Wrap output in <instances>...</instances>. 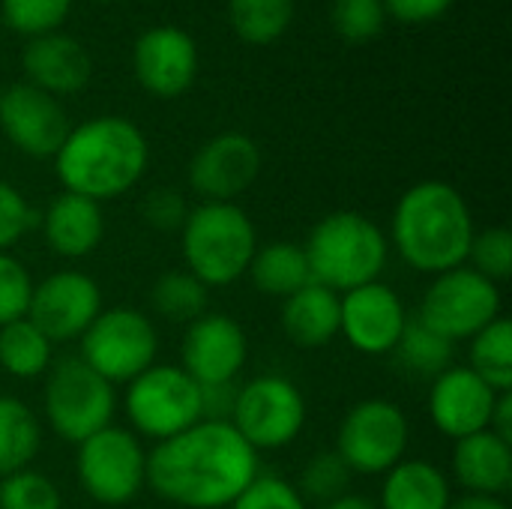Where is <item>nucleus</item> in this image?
<instances>
[{"label":"nucleus","mask_w":512,"mask_h":509,"mask_svg":"<svg viewBox=\"0 0 512 509\" xmlns=\"http://www.w3.org/2000/svg\"><path fill=\"white\" fill-rule=\"evenodd\" d=\"M297 12V0H228L231 30L246 45L279 42Z\"/></svg>","instance_id":"nucleus-28"},{"label":"nucleus","mask_w":512,"mask_h":509,"mask_svg":"<svg viewBox=\"0 0 512 509\" xmlns=\"http://www.w3.org/2000/svg\"><path fill=\"white\" fill-rule=\"evenodd\" d=\"M330 24L336 36L345 39L348 45H366L378 39L387 27L384 0H333Z\"/></svg>","instance_id":"nucleus-33"},{"label":"nucleus","mask_w":512,"mask_h":509,"mask_svg":"<svg viewBox=\"0 0 512 509\" xmlns=\"http://www.w3.org/2000/svg\"><path fill=\"white\" fill-rule=\"evenodd\" d=\"M303 252L312 282L336 294H348L381 279L390 261V240L369 216L357 210H336L315 222Z\"/></svg>","instance_id":"nucleus-4"},{"label":"nucleus","mask_w":512,"mask_h":509,"mask_svg":"<svg viewBox=\"0 0 512 509\" xmlns=\"http://www.w3.org/2000/svg\"><path fill=\"white\" fill-rule=\"evenodd\" d=\"M228 509H309V504L285 477L258 474Z\"/></svg>","instance_id":"nucleus-38"},{"label":"nucleus","mask_w":512,"mask_h":509,"mask_svg":"<svg viewBox=\"0 0 512 509\" xmlns=\"http://www.w3.org/2000/svg\"><path fill=\"white\" fill-rule=\"evenodd\" d=\"M186 270L207 288H228L246 276L258 249L249 213L231 201H201L189 207L180 228Z\"/></svg>","instance_id":"nucleus-5"},{"label":"nucleus","mask_w":512,"mask_h":509,"mask_svg":"<svg viewBox=\"0 0 512 509\" xmlns=\"http://www.w3.org/2000/svg\"><path fill=\"white\" fill-rule=\"evenodd\" d=\"M495 318H501V288L468 264L435 276L417 315V321L453 345L471 342Z\"/></svg>","instance_id":"nucleus-12"},{"label":"nucleus","mask_w":512,"mask_h":509,"mask_svg":"<svg viewBox=\"0 0 512 509\" xmlns=\"http://www.w3.org/2000/svg\"><path fill=\"white\" fill-rule=\"evenodd\" d=\"M489 432H495L498 438H504V441H510L512 444V393H501V396H498L495 411H492Z\"/></svg>","instance_id":"nucleus-43"},{"label":"nucleus","mask_w":512,"mask_h":509,"mask_svg":"<svg viewBox=\"0 0 512 509\" xmlns=\"http://www.w3.org/2000/svg\"><path fill=\"white\" fill-rule=\"evenodd\" d=\"M189 186L201 201H231L258 180L261 150L243 132H222L204 141L189 162Z\"/></svg>","instance_id":"nucleus-18"},{"label":"nucleus","mask_w":512,"mask_h":509,"mask_svg":"<svg viewBox=\"0 0 512 509\" xmlns=\"http://www.w3.org/2000/svg\"><path fill=\"white\" fill-rule=\"evenodd\" d=\"M78 342V357L108 384H129L147 372L159 354V333L150 315L129 306L102 309Z\"/></svg>","instance_id":"nucleus-8"},{"label":"nucleus","mask_w":512,"mask_h":509,"mask_svg":"<svg viewBox=\"0 0 512 509\" xmlns=\"http://www.w3.org/2000/svg\"><path fill=\"white\" fill-rule=\"evenodd\" d=\"M498 396L501 393H495L468 366H450L438 378H432L426 411L441 435H447L450 441H462L489 429Z\"/></svg>","instance_id":"nucleus-19"},{"label":"nucleus","mask_w":512,"mask_h":509,"mask_svg":"<svg viewBox=\"0 0 512 509\" xmlns=\"http://www.w3.org/2000/svg\"><path fill=\"white\" fill-rule=\"evenodd\" d=\"M306 399L285 375H255L237 387L231 426L255 450H282L294 444L306 426Z\"/></svg>","instance_id":"nucleus-11"},{"label":"nucleus","mask_w":512,"mask_h":509,"mask_svg":"<svg viewBox=\"0 0 512 509\" xmlns=\"http://www.w3.org/2000/svg\"><path fill=\"white\" fill-rule=\"evenodd\" d=\"M72 0H0V18L9 30L33 39L60 30Z\"/></svg>","instance_id":"nucleus-34"},{"label":"nucleus","mask_w":512,"mask_h":509,"mask_svg":"<svg viewBox=\"0 0 512 509\" xmlns=\"http://www.w3.org/2000/svg\"><path fill=\"white\" fill-rule=\"evenodd\" d=\"M246 276L252 279L258 294L276 297V300H288L291 294H297L300 288L312 282L306 252L303 246L291 240H273L264 246L258 243Z\"/></svg>","instance_id":"nucleus-25"},{"label":"nucleus","mask_w":512,"mask_h":509,"mask_svg":"<svg viewBox=\"0 0 512 509\" xmlns=\"http://www.w3.org/2000/svg\"><path fill=\"white\" fill-rule=\"evenodd\" d=\"M0 509H63V495L36 468L0 477Z\"/></svg>","instance_id":"nucleus-35"},{"label":"nucleus","mask_w":512,"mask_h":509,"mask_svg":"<svg viewBox=\"0 0 512 509\" xmlns=\"http://www.w3.org/2000/svg\"><path fill=\"white\" fill-rule=\"evenodd\" d=\"M411 423L390 399H363L345 411L336 429V453L351 474L384 477L393 465L408 459Z\"/></svg>","instance_id":"nucleus-10"},{"label":"nucleus","mask_w":512,"mask_h":509,"mask_svg":"<svg viewBox=\"0 0 512 509\" xmlns=\"http://www.w3.org/2000/svg\"><path fill=\"white\" fill-rule=\"evenodd\" d=\"M21 69L27 75V84L51 96H69L87 87L93 75V60L75 36L54 30L27 39L21 51Z\"/></svg>","instance_id":"nucleus-20"},{"label":"nucleus","mask_w":512,"mask_h":509,"mask_svg":"<svg viewBox=\"0 0 512 509\" xmlns=\"http://www.w3.org/2000/svg\"><path fill=\"white\" fill-rule=\"evenodd\" d=\"M282 333L297 348H327L339 336V294L309 282L282 300Z\"/></svg>","instance_id":"nucleus-23"},{"label":"nucleus","mask_w":512,"mask_h":509,"mask_svg":"<svg viewBox=\"0 0 512 509\" xmlns=\"http://www.w3.org/2000/svg\"><path fill=\"white\" fill-rule=\"evenodd\" d=\"M456 0H384L387 18L402 24H429L444 18Z\"/></svg>","instance_id":"nucleus-41"},{"label":"nucleus","mask_w":512,"mask_h":509,"mask_svg":"<svg viewBox=\"0 0 512 509\" xmlns=\"http://www.w3.org/2000/svg\"><path fill=\"white\" fill-rule=\"evenodd\" d=\"M468 369L495 393H512V324L504 315L471 339Z\"/></svg>","instance_id":"nucleus-29"},{"label":"nucleus","mask_w":512,"mask_h":509,"mask_svg":"<svg viewBox=\"0 0 512 509\" xmlns=\"http://www.w3.org/2000/svg\"><path fill=\"white\" fill-rule=\"evenodd\" d=\"M468 264L471 270H477L480 276H486L489 282L501 285L512 276V234L510 228H486L477 231L471 240V252H468Z\"/></svg>","instance_id":"nucleus-36"},{"label":"nucleus","mask_w":512,"mask_h":509,"mask_svg":"<svg viewBox=\"0 0 512 509\" xmlns=\"http://www.w3.org/2000/svg\"><path fill=\"white\" fill-rule=\"evenodd\" d=\"M207 285H201L189 270H168L150 288V306L159 318L171 324H192L207 312Z\"/></svg>","instance_id":"nucleus-31"},{"label":"nucleus","mask_w":512,"mask_h":509,"mask_svg":"<svg viewBox=\"0 0 512 509\" xmlns=\"http://www.w3.org/2000/svg\"><path fill=\"white\" fill-rule=\"evenodd\" d=\"M198 66V45L192 33L174 24L147 27L132 45L135 78L156 99L183 96L195 84Z\"/></svg>","instance_id":"nucleus-17"},{"label":"nucleus","mask_w":512,"mask_h":509,"mask_svg":"<svg viewBox=\"0 0 512 509\" xmlns=\"http://www.w3.org/2000/svg\"><path fill=\"white\" fill-rule=\"evenodd\" d=\"M450 509H510L504 504V498H480V495H462L459 501H453Z\"/></svg>","instance_id":"nucleus-44"},{"label":"nucleus","mask_w":512,"mask_h":509,"mask_svg":"<svg viewBox=\"0 0 512 509\" xmlns=\"http://www.w3.org/2000/svg\"><path fill=\"white\" fill-rule=\"evenodd\" d=\"M393 357L399 363L402 372L414 375V378H438L444 369L453 366L456 357V345L447 342L444 336H438L435 330H429L423 321L411 318L399 345L393 348Z\"/></svg>","instance_id":"nucleus-30"},{"label":"nucleus","mask_w":512,"mask_h":509,"mask_svg":"<svg viewBox=\"0 0 512 509\" xmlns=\"http://www.w3.org/2000/svg\"><path fill=\"white\" fill-rule=\"evenodd\" d=\"M39 225L45 246L66 261L93 255L105 240L102 204L72 192H60L57 198H51V204L39 216Z\"/></svg>","instance_id":"nucleus-21"},{"label":"nucleus","mask_w":512,"mask_h":509,"mask_svg":"<svg viewBox=\"0 0 512 509\" xmlns=\"http://www.w3.org/2000/svg\"><path fill=\"white\" fill-rule=\"evenodd\" d=\"M54 363V342L30 321L18 318L0 327V369L18 381L42 378Z\"/></svg>","instance_id":"nucleus-26"},{"label":"nucleus","mask_w":512,"mask_h":509,"mask_svg":"<svg viewBox=\"0 0 512 509\" xmlns=\"http://www.w3.org/2000/svg\"><path fill=\"white\" fill-rule=\"evenodd\" d=\"M30 294H33V279L27 267L9 252H0V327L27 318Z\"/></svg>","instance_id":"nucleus-37"},{"label":"nucleus","mask_w":512,"mask_h":509,"mask_svg":"<svg viewBox=\"0 0 512 509\" xmlns=\"http://www.w3.org/2000/svg\"><path fill=\"white\" fill-rule=\"evenodd\" d=\"M102 312V291L81 270H57L33 285L27 318L54 342H75Z\"/></svg>","instance_id":"nucleus-13"},{"label":"nucleus","mask_w":512,"mask_h":509,"mask_svg":"<svg viewBox=\"0 0 512 509\" xmlns=\"http://www.w3.org/2000/svg\"><path fill=\"white\" fill-rule=\"evenodd\" d=\"M93 3H114V0H93Z\"/></svg>","instance_id":"nucleus-46"},{"label":"nucleus","mask_w":512,"mask_h":509,"mask_svg":"<svg viewBox=\"0 0 512 509\" xmlns=\"http://www.w3.org/2000/svg\"><path fill=\"white\" fill-rule=\"evenodd\" d=\"M69 129V117L57 96L27 81L0 90V132L24 156L54 159Z\"/></svg>","instance_id":"nucleus-15"},{"label":"nucleus","mask_w":512,"mask_h":509,"mask_svg":"<svg viewBox=\"0 0 512 509\" xmlns=\"http://www.w3.org/2000/svg\"><path fill=\"white\" fill-rule=\"evenodd\" d=\"M150 165L147 135L126 117H90L69 129L54 156L63 192L96 204L114 201L138 186Z\"/></svg>","instance_id":"nucleus-3"},{"label":"nucleus","mask_w":512,"mask_h":509,"mask_svg":"<svg viewBox=\"0 0 512 509\" xmlns=\"http://www.w3.org/2000/svg\"><path fill=\"white\" fill-rule=\"evenodd\" d=\"M453 480L465 495L504 498L512 489V444L495 432H477L453 441Z\"/></svg>","instance_id":"nucleus-22"},{"label":"nucleus","mask_w":512,"mask_h":509,"mask_svg":"<svg viewBox=\"0 0 512 509\" xmlns=\"http://www.w3.org/2000/svg\"><path fill=\"white\" fill-rule=\"evenodd\" d=\"M378 509H450V477L429 459H402L384 474Z\"/></svg>","instance_id":"nucleus-24"},{"label":"nucleus","mask_w":512,"mask_h":509,"mask_svg":"<svg viewBox=\"0 0 512 509\" xmlns=\"http://www.w3.org/2000/svg\"><path fill=\"white\" fill-rule=\"evenodd\" d=\"M249 360L246 330L219 312H204L198 321L186 327L180 345V369L198 384H234Z\"/></svg>","instance_id":"nucleus-16"},{"label":"nucleus","mask_w":512,"mask_h":509,"mask_svg":"<svg viewBox=\"0 0 512 509\" xmlns=\"http://www.w3.org/2000/svg\"><path fill=\"white\" fill-rule=\"evenodd\" d=\"M351 468L339 459L336 450H324V453H315L303 471H300V483H297V492L306 504H330L342 495H348L351 489Z\"/></svg>","instance_id":"nucleus-32"},{"label":"nucleus","mask_w":512,"mask_h":509,"mask_svg":"<svg viewBox=\"0 0 512 509\" xmlns=\"http://www.w3.org/2000/svg\"><path fill=\"white\" fill-rule=\"evenodd\" d=\"M261 474L258 453L231 423L201 420L147 453V486L183 509H225Z\"/></svg>","instance_id":"nucleus-1"},{"label":"nucleus","mask_w":512,"mask_h":509,"mask_svg":"<svg viewBox=\"0 0 512 509\" xmlns=\"http://www.w3.org/2000/svg\"><path fill=\"white\" fill-rule=\"evenodd\" d=\"M321 509H378L375 501H369V498H363V495H342V498H336V501H330V504H324Z\"/></svg>","instance_id":"nucleus-45"},{"label":"nucleus","mask_w":512,"mask_h":509,"mask_svg":"<svg viewBox=\"0 0 512 509\" xmlns=\"http://www.w3.org/2000/svg\"><path fill=\"white\" fill-rule=\"evenodd\" d=\"M237 381L234 384H210L201 387V420H216V423H228L234 402H237Z\"/></svg>","instance_id":"nucleus-42"},{"label":"nucleus","mask_w":512,"mask_h":509,"mask_svg":"<svg viewBox=\"0 0 512 509\" xmlns=\"http://www.w3.org/2000/svg\"><path fill=\"white\" fill-rule=\"evenodd\" d=\"M117 393L81 357H60L45 372L42 414L57 438L81 444L114 423Z\"/></svg>","instance_id":"nucleus-6"},{"label":"nucleus","mask_w":512,"mask_h":509,"mask_svg":"<svg viewBox=\"0 0 512 509\" xmlns=\"http://www.w3.org/2000/svg\"><path fill=\"white\" fill-rule=\"evenodd\" d=\"M408 321L411 318L402 297L381 279L360 285L348 294H339V336H345V342L357 354H393Z\"/></svg>","instance_id":"nucleus-14"},{"label":"nucleus","mask_w":512,"mask_h":509,"mask_svg":"<svg viewBox=\"0 0 512 509\" xmlns=\"http://www.w3.org/2000/svg\"><path fill=\"white\" fill-rule=\"evenodd\" d=\"M123 408L138 438L168 441L201 423V387L171 363H153L126 384Z\"/></svg>","instance_id":"nucleus-7"},{"label":"nucleus","mask_w":512,"mask_h":509,"mask_svg":"<svg viewBox=\"0 0 512 509\" xmlns=\"http://www.w3.org/2000/svg\"><path fill=\"white\" fill-rule=\"evenodd\" d=\"M36 222L39 216L27 204L21 189L0 180V252H9L30 228H36Z\"/></svg>","instance_id":"nucleus-39"},{"label":"nucleus","mask_w":512,"mask_h":509,"mask_svg":"<svg viewBox=\"0 0 512 509\" xmlns=\"http://www.w3.org/2000/svg\"><path fill=\"white\" fill-rule=\"evenodd\" d=\"M42 447L39 417L18 396H0V477L33 465Z\"/></svg>","instance_id":"nucleus-27"},{"label":"nucleus","mask_w":512,"mask_h":509,"mask_svg":"<svg viewBox=\"0 0 512 509\" xmlns=\"http://www.w3.org/2000/svg\"><path fill=\"white\" fill-rule=\"evenodd\" d=\"M75 477L90 501L102 507H123L147 486V450L132 429L111 423L78 444Z\"/></svg>","instance_id":"nucleus-9"},{"label":"nucleus","mask_w":512,"mask_h":509,"mask_svg":"<svg viewBox=\"0 0 512 509\" xmlns=\"http://www.w3.org/2000/svg\"><path fill=\"white\" fill-rule=\"evenodd\" d=\"M474 234L465 195L444 180H420L402 192L387 240L411 270L441 276L468 264Z\"/></svg>","instance_id":"nucleus-2"},{"label":"nucleus","mask_w":512,"mask_h":509,"mask_svg":"<svg viewBox=\"0 0 512 509\" xmlns=\"http://www.w3.org/2000/svg\"><path fill=\"white\" fill-rule=\"evenodd\" d=\"M186 216H189V204L171 186H159L141 201V219L156 231H180Z\"/></svg>","instance_id":"nucleus-40"}]
</instances>
